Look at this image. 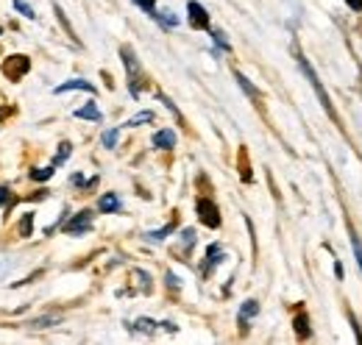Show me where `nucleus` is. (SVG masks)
<instances>
[{
  "instance_id": "obj_1",
  "label": "nucleus",
  "mask_w": 362,
  "mask_h": 345,
  "mask_svg": "<svg viewBox=\"0 0 362 345\" xmlns=\"http://www.w3.org/2000/svg\"><path fill=\"white\" fill-rule=\"evenodd\" d=\"M296 62H298V67H301V73L310 78V84H313V89H315V95H317V100H320V106L326 109V115L334 120V123H340V117H337V112H334V106H332V98H329V92L323 89V84H320V78H317V73L313 70V64L307 62V56L304 53H298L296 56Z\"/></svg>"
},
{
  "instance_id": "obj_2",
  "label": "nucleus",
  "mask_w": 362,
  "mask_h": 345,
  "mask_svg": "<svg viewBox=\"0 0 362 345\" xmlns=\"http://www.w3.org/2000/svg\"><path fill=\"white\" fill-rule=\"evenodd\" d=\"M187 20H189V25L198 28V31H209V28H212L209 11H206L198 0H189V3H187Z\"/></svg>"
},
{
  "instance_id": "obj_3",
  "label": "nucleus",
  "mask_w": 362,
  "mask_h": 345,
  "mask_svg": "<svg viewBox=\"0 0 362 345\" xmlns=\"http://www.w3.org/2000/svg\"><path fill=\"white\" fill-rule=\"evenodd\" d=\"M195 209H198V220H201L204 226H209V228H221V212H218L215 201H209V198H198Z\"/></svg>"
},
{
  "instance_id": "obj_4",
  "label": "nucleus",
  "mask_w": 362,
  "mask_h": 345,
  "mask_svg": "<svg viewBox=\"0 0 362 345\" xmlns=\"http://www.w3.org/2000/svg\"><path fill=\"white\" fill-rule=\"evenodd\" d=\"M92 228V212L90 209H84V212H78L76 217H70L67 223H64V234H70V237H78V234H87Z\"/></svg>"
},
{
  "instance_id": "obj_5",
  "label": "nucleus",
  "mask_w": 362,
  "mask_h": 345,
  "mask_svg": "<svg viewBox=\"0 0 362 345\" xmlns=\"http://www.w3.org/2000/svg\"><path fill=\"white\" fill-rule=\"evenodd\" d=\"M120 56H123V64L129 70V86H132V95H139V86H136V78H139V62L134 59V50L132 47H120Z\"/></svg>"
},
{
  "instance_id": "obj_6",
  "label": "nucleus",
  "mask_w": 362,
  "mask_h": 345,
  "mask_svg": "<svg viewBox=\"0 0 362 345\" xmlns=\"http://www.w3.org/2000/svg\"><path fill=\"white\" fill-rule=\"evenodd\" d=\"M28 67H31V62H28V56H11L6 64H3V73L8 76V78H23L25 73H28Z\"/></svg>"
},
{
  "instance_id": "obj_7",
  "label": "nucleus",
  "mask_w": 362,
  "mask_h": 345,
  "mask_svg": "<svg viewBox=\"0 0 362 345\" xmlns=\"http://www.w3.org/2000/svg\"><path fill=\"white\" fill-rule=\"evenodd\" d=\"M120 195L117 192H106V195H100L98 198V212H103V215H115V212H120Z\"/></svg>"
},
{
  "instance_id": "obj_8",
  "label": "nucleus",
  "mask_w": 362,
  "mask_h": 345,
  "mask_svg": "<svg viewBox=\"0 0 362 345\" xmlns=\"http://www.w3.org/2000/svg\"><path fill=\"white\" fill-rule=\"evenodd\" d=\"M151 142H153V148H159V151H170V148H176V131L173 129L156 131V134L151 136Z\"/></svg>"
},
{
  "instance_id": "obj_9",
  "label": "nucleus",
  "mask_w": 362,
  "mask_h": 345,
  "mask_svg": "<svg viewBox=\"0 0 362 345\" xmlns=\"http://www.w3.org/2000/svg\"><path fill=\"white\" fill-rule=\"evenodd\" d=\"M257 315H259V301L248 298V301L240 306V315H237V320H240V326L245 329V326L251 323V317H257Z\"/></svg>"
},
{
  "instance_id": "obj_10",
  "label": "nucleus",
  "mask_w": 362,
  "mask_h": 345,
  "mask_svg": "<svg viewBox=\"0 0 362 345\" xmlns=\"http://www.w3.org/2000/svg\"><path fill=\"white\" fill-rule=\"evenodd\" d=\"M73 89H84V92H95V84L90 81H84V78H70V81H64V84H59L53 92L56 95H62V92H73Z\"/></svg>"
},
{
  "instance_id": "obj_11",
  "label": "nucleus",
  "mask_w": 362,
  "mask_h": 345,
  "mask_svg": "<svg viewBox=\"0 0 362 345\" xmlns=\"http://www.w3.org/2000/svg\"><path fill=\"white\" fill-rule=\"evenodd\" d=\"M76 117H78V120H92V123H100V120H103V112L98 109V103H87V106L76 109Z\"/></svg>"
},
{
  "instance_id": "obj_12",
  "label": "nucleus",
  "mask_w": 362,
  "mask_h": 345,
  "mask_svg": "<svg viewBox=\"0 0 362 345\" xmlns=\"http://www.w3.org/2000/svg\"><path fill=\"white\" fill-rule=\"evenodd\" d=\"M218 262H223V248L221 245H209L206 248V267H204V273H212V267Z\"/></svg>"
},
{
  "instance_id": "obj_13",
  "label": "nucleus",
  "mask_w": 362,
  "mask_h": 345,
  "mask_svg": "<svg viewBox=\"0 0 362 345\" xmlns=\"http://www.w3.org/2000/svg\"><path fill=\"white\" fill-rule=\"evenodd\" d=\"M296 334H298L301 340H307V337L313 334V332H310V317H307V315H298V317H296Z\"/></svg>"
},
{
  "instance_id": "obj_14",
  "label": "nucleus",
  "mask_w": 362,
  "mask_h": 345,
  "mask_svg": "<svg viewBox=\"0 0 362 345\" xmlns=\"http://www.w3.org/2000/svg\"><path fill=\"white\" fill-rule=\"evenodd\" d=\"M142 123H153V112H139L132 120H126V129H139Z\"/></svg>"
},
{
  "instance_id": "obj_15",
  "label": "nucleus",
  "mask_w": 362,
  "mask_h": 345,
  "mask_svg": "<svg viewBox=\"0 0 362 345\" xmlns=\"http://www.w3.org/2000/svg\"><path fill=\"white\" fill-rule=\"evenodd\" d=\"M117 136H120V129H109V131H103V134H100V145L112 151V148L117 145Z\"/></svg>"
},
{
  "instance_id": "obj_16",
  "label": "nucleus",
  "mask_w": 362,
  "mask_h": 345,
  "mask_svg": "<svg viewBox=\"0 0 362 345\" xmlns=\"http://www.w3.org/2000/svg\"><path fill=\"white\" fill-rule=\"evenodd\" d=\"M153 20H159L165 28H176V25H179V17H176L173 11H162V14L156 11V17H153Z\"/></svg>"
},
{
  "instance_id": "obj_17",
  "label": "nucleus",
  "mask_w": 362,
  "mask_h": 345,
  "mask_svg": "<svg viewBox=\"0 0 362 345\" xmlns=\"http://www.w3.org/2000/svg\"><path fill=\"white\" fill-rule=\"evenodd\" d=\"M209 37H212V42L218 45L221 50H231V42L226 40V34H223V31H218V28H209Z\"/></svg>"
},
{
  "instance_id": "obj_18",
  "label": "nucleus",
  "mask_w": 362,
  "mask_h": 345,
  "mask_svg": "<svg viewBox=\"0 0 362 345\" xmlns=\"http://www.w3.org/2000/svg\"><path fill=\"white\" fill-rule=\"evenodd\" d=\"M70 151H73V145H70V142H62V145H59V153H56V159H53V165H56V168L64 165L67 156H70Z\"/></svg>"
},
{
  "instance_id": "obj_19",
  "label": "nucleus",
  "mask_w": 362,
  "mask_h": 345,
  "mask_svg": "<svg viewBox=\"0 0 362 345\" xmlns=\"http://www.w3.org/2000/svg\"><path fill=\"white\" fill-rule=\"evenodd\" d=\"M234 78H237V84H240L243 89H245V95H248V98H259V92H257L254 86L248 84V78H245L243 73H234Z\"/></svg>"
},
{
  "instance_id": "obj_20",
  "label": "nucleus",
  "mask_w": 362,
  "mask_h": 345,
  "mask_svg": "<svg viewBox=\"0 0 362 345\" xmlns=\"http://www.w3.org/2000/svg\"><path fill=\"white\" fill-rule=\"evenodd\" d=\"M53 172H56V165H47V168H40V170H31V178L34 181H47Z\"/></svg>"
},
{
  "instance_id": "obj_21",
  "label": "nucleus",
  "mask_w": 362,
  "mask_h": 345,
  "mask_svg": "<svg viewBox=\"0 0 362 345\" xmlns=\"http://www.w3.org/2000/svg\"><path fill=\"white\" fill-rule=\"evenodd\" d=\"M11 3H14V8H17L23 17H28V20H34V17H37V11H34L28 3H23V0H11Z\"/></svg>"
},
{
  "instance_id": "obj_22",
  "label": "nucleus",
  "mask_w": 362,
  "mask_h": 345,
  "mask_svg": "<svg viewBox=\"0 0 362 345\" xmlns=\"http://www.w3.org/2000/svg\"><path fill=\"white\" fill-rule=\"evenodd\" d=\"M170 231H173V226H165V228H159V231H148L145 237H148L151 242H159V240H165V237H168Z\"/></svg>"
},
{
  "instance_id": "obj_23",
  "label": "nucleus",
  "mask_w": 362,
  "mask_h": 345,
  "mask_svg": "<svg viewBox=\"0 0 362 345\" xmlns=\"http://www.w3.org/2000/svg\"><path fill=\"white\" fill-rule=\"evenodd\" d=\"M136 6L145 11V14H151V17H156V0H134Z\"/></svg>"
},
{
  "instance_id": "obj_24",
  "label": "nucleus",
  "mask_w": 362,
  "mask_h": 345,
  "mask_svg": "<svg viewBox=\"0 0 362 345\" xmlns=\"http://www.w3.org/2000/svg\"><path fill=\"white\" fill-rule=\"evenodd\" d=\"M31 231H34V215H25L23 217V223H20V234H23V237H28Z\"/></svg>"
},
{
  "instance_id": "obj_25",
  "label": "nucleus",
  "mask_w": 362,
  "mask_h": 345,
  "mask_svg": "<svg viewBox=\"0 0 362 345\" xmlns=\"http://www.w3.org/2000/svg\"><path fill=\"white\" fill-rule=\"evenodd\" d=\"M351 248H354V257H357V264H360L362 270V240L357 234H351Z\"/></svg>"
},
{
  "instance_id": "obj_26",
  "label": "nucleus",
  "mask_w": 362,
  "mask_h": 345,
  "mask_svg": "<svg viewBox=\"0 0 362 345\" xmlns=\"http://www.w3.org/2000/svg\"><path fill=\"white\" fill-rule=\"evenodd\" d=\"M181 242L189 248V245H195V228H184L181 231Z\"/></svg>"
},
{
  "instance_id": "obj_27",
  "label": "nucleus",
  "mask_w": 362,
  "mask_h": 345,
  "mask_svg": "<svg viewBox=\"0 0 362 345\" xmlns=\"http://www.w3.org/2000/svg\"><path fill=\"white\" fill-rule=\"evenodd\" d=\"M136 329H139V332H148V334H151V332L156 329V323H153V320H148V317H142V320H136Z\"/></svg>"
},
{
  "instance_id": "obj_28",
  "label": "nucleus",
  "mask_w": 362,
  "mask_h": 345,
  "mask_svg": "<svg viewBox=\"0 0 362 345\" xmlns=\"http://www.w3.org/2000/svg\"><path fill=\"white\" fill-rule=\"evenodd\" d=\"M50 323H59V317H42V320H34L31 326H34V329H47Z\"/></svg>"
},
{
  "instance_id": "obj_29",
  "label": "nucleus",
  "mask_w": 362,
  "mask_h": 345,
  "mask_svg": "<svg viewBox=\"0 0 362 345\" xmlns=\"http://www.w3.org/2000/svg\"><path fill=\"white\" fill-rule=\"evenodd\" d=\"M349 3V8H354L357 14H362V0H346Z\"/></svg>"
},
{
  "instance_id": "obj_30",
  "label": "nucleus",
  "mask_w": 362,
  "mask_h": 345,
  "mask_svg": "<svg viewBox=\"0 0 362 345\" xmlns=\"http://www.w3.org/2000/svg\"><path fill=\"white\" fill-rule=\"evenodd\" d=\"M168 287H173V290H179V279H176L173 273H168Z\"/></svg>"
},
{
  "instance_id": "obj_31",
  "label": "nucleus",
  "mask_w": 362,
  "mask_h": 345,
  "mask_svg": "<svg viewBox=\"0 0 362 345\" xmlns=\"http://www.w3.org/2000/svg\"><path fill=\"white\" fill-rule=\"evenodd\" d=\"M8 192H11V189H8V187H0V206H3V204H6V201H8Z\"/></svg>"
},
{
  "instance_id": "obj_32",
  "label": "nucleus",
  "mask_w": 362,
  "mask_h": 345,
  "mask_svg": "<svg viewBox=\"0 0 362 345\" xmlns=\"http://www.w3.org/2000/svg\"><path fill=\"white\" fill-rule=\"evenodd\" d=\"M334 276L343 279V264H340V262H334Z\"/></svg>"
},
{
  "instance_id": "obj_33",
  "label": "nucleus",
  "mask_w": 362,
  "mask_h": 345,
  "mask_svg": "<svg viewBox=\"0 0 362 345\" xmlns=\"http://www.w3.org/2000/svg\"><path fill=\"white\" fill-rule=\"evenodd\" d=\"M0 34H3V28H0Z\"/></svg>"
}]
</instances>
